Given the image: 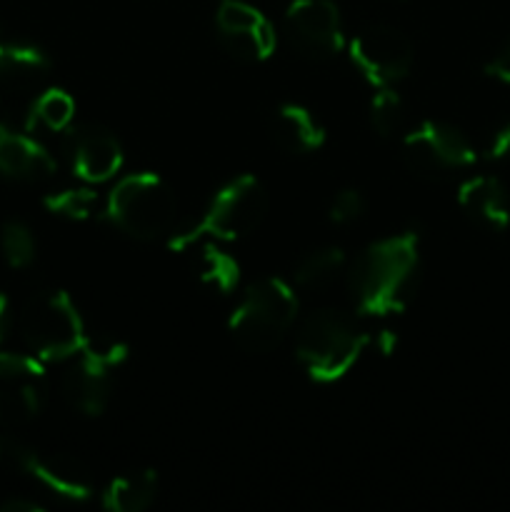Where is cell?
<instances>
[{
	"label": "cell",
	"mask_w": 510,
	"mask_h": 512,
	"mask_svg": "<svg viewBox=\"0 0 510 512\" xmlns=\"http://www.w3.org/2000/svg\"><path fill=\"white\" fill-rule=\"evenodd\" d=\"M418 233L390 235L368 245L350 268V290L360 313L385 318L403 313L418 290Z\"/></svg>",
	"instance_id": "1"
},
{
	"label": "cell",
	"mask_w": 510,
	"mask_h": 512,
	"mask_svg": "<svg viewBox=\"0 0 510 512\" xmlns=\"http://www.w3.org/2000/svg\"><path fill=\"white\" fill-rule=\"evenodd\" d=\"M370 343L373 338L353 315L338 308H323L300 325L295 355L310 380L328 385L345 378Z\"/></svg>",
	"instance_id": "2"
},
{
	"label": "cell",
	"mask_w": 510,
	"mask_h": 512,
	"mask_svg": "<svg viewBox=\"0 0 510 512\" xmlns=\"http://www.w3.org/2000/svg\"><path fill=\"white\" fill-rule=\"evenodd\" d=\"M268 213V193L255 175H238L225 183L198 220L175 228L168 235L170 250H188L200 240L213 243H235L243 240L263 223Z\"/></svg>",
	"instance_id": "3"
},
{
	"label": "cell",
	"mask_w": 510,
	"mask_h": 512,
	"mask_svg": "<svg viewBox=\"0 0 510 512\" xmlns=\"http://www.w3.org/2000/svg\"><path fill=\"white\" fill-rule=\"evenodd\" d=\"M103 218L133 240L168 238L178 218V198L160 175L133 173L113 185L103 203Z\"/></svg>",
	"instance_id": "4"
},
{
	"label": "cell",
	"mask_w": 510,
	"mask_h": 512,
	"mask_svg": "<svg viewBox=\"0 0 510 512\" xmlns=\"http://www.w3.org/2000/svg\"><path fill=\"white\" fill-rule=\"evenodd\" d=\"M298 293L283 278H265L250 285L235 310L228 330L248 353H268L278 348L298 318Z\"/></svg>",
	"instance_id": "5"
},
{
	"label": "cell",
	"mask_w": 510,
	"mask_h": 512,
	"mask_svg": "<svg viewBox=\"0 0 510 512\" xmlns=\"http://www.w3.org/2000/svg\"><path fill=\"white\" fill-rule=\"evenodd\" d=\"M25 348L43 363L70 360L83 350L88 333L78 308L65 290H40L18 315Z\"/></svg>",
	"instance_id": "6"
},
{
	"label": "cell",
	"mask_w": 510,
	"mask_h": 512,
	"mask_svg": "<svg viewBox=\"0 0 510 512\" xmlns=\"http://www.w3.org/2000/svg\"><path fill=\"white\" fill-rule=\"evenodd\" d=\"M128 358V345L110 338H88L83 350L70 358L63 373V395L78 413L98 418L113 393V370Z\"/></svg>",
	"instance_id": "7"
},
{
	"label": "cell",
	"mask_w": 510,
	"mask_h": 512,
	"mask_svg": "<svg viewBox=\"0 0 510 512\" xmlns=\"http://www.w3.org/2000/svg\"><path fill=\"white\" fill-rule=\"evenodd\" d=\"M403 163L425 180H445L478 163V150L468 135L450 123L423 120L403 138Z\"/></svg>",
	"instance_id": "8"
},
{
	"label": "cell",
	"mask_w": 510,
	"mask_h": 512,
	"mask_svg": "<svg viewBox=\"0 0 510 512\" xmlns=\"http://www.w3.org/2000/svg\"><path fill=\"white\" fill-rule=\"evenodd\" d=\"M350 60L373 88H395L413 68V48L400 30L370 25L350 43Z\"/></svg>",
	"instance_id": "9"
},
{
	"label": "cell",
	"mask_w": 510,
	"mask_h": 512,
	"mask_svg": "<svg viewBox=\"0 0 510 512\" xmlns=\"http://www.w3.org/2000/svg\"><path fill=\"white\" fill-rule=\"evenodd\" d=\"M285 30L295 48L313 60L343 53L345 33L333 0H293L285 10Z\"/></svg>",
	"instance_id": "10"
},
{
	"label": "cell",
	"mask_w": 510,
	"mask_h": 512,
	"mask_svg": "<svg viewBox=\"0 0 510 512\" xmlns=\"http://www.w3.org/2000/svg\"><path fill=\"white\" fill-rule=\"evenodd\" d=\"M215 28L223 48L243 63H263L278 45L273 23L245 0H220Z\"/></svg>",
	"instance_id": "11"
},
{
	"label": "cell",
	"mask_w": 510,
	"mask_h": 512,
	"mask_svg": "<svg viewBox=\"0 0 510 512\" xmlns=\"http://www.w3.org/2000/svg\"><path fill=\"white\" fill-rule=\"evenodd\" d=\"M45 393L43 360L35 355L0 353V423L20 425L38 418Z\"/></svg>",
	"instance_id": "12"
},
{
	"label": "cell",
	"mask_w": 510,
	"mask_h": 512,
	"mask_svg": "<svg viewBox=\"0 0 510 512\" xmlns=\"http://www.w3.org/2000/svg\"><path fill=\"white\" fill-rule=\"evenodd\" d=\"M68 158L83 183H108L125 163L118 135L93 123L68 130Z\"/></svg>",
	"instance_id": "13"
},
{
	"label": "cell",
	"mask_w": 510,
	"mask_h": 512,
	"mask_svg": "<svg viewBox=\"0 0 510 512\" xmlns=\"http://www.w3.org/2000/svg\"><path fill=\"white\" fill-rule=\"evenodd\" d=\"M458 205L473 223L500 233L510 225V193L495 175H470L458 188Z\"/></svg>",
	"instance_id": "14"
},
{
	"label": "cell",
	"mask_w": 510,
	"mask_h": 512,
	"mask_svg": "<svg viewBox=\"0 0 510 512\" xmlns=\"http://www.w3.org/2000/svg\"><path fill=\"white\" fill-rule=\"evenodd\" d=\"M55 173V158L40 140L18 130L0 128V175L23 183H38Z\"/></svg>",
	"instance_id": "15"
},
{
	"label": "cell",
	"mask_w": 510,
	"mask_h": 512,
	"mask_svg": "<svg viewBox=\"0 0 510 512\" xmlns=\"http://www.w3.org/2000/svg\"><path fill=\"white\" fill-rule=\"evenodd\" d=\"M30 478L38 480L58 498L73 500V503H83L95 490L90 468L73 455H38Z\"/></svg>",
	"instance_id": "16"
},
{
	"label": "cell",
	"mask_w": 510,
	"mask_h": 512,
	"mask_svg": "<svg viewBox=\"0 0 510 512\" xmlns=\"http://www.w3.org/2000/svg\"><path fill=\"white\" fill-rule=\"evenodd\" d=\"M273 138L283 150L295 155L315 153L325 145V128L313 110L288 103L278 108L273 118Z\"/></svg>",
	"instance_id": "17"
},
{
	"label": "cell",
	"mask_w": 510,
	"mask_h": 512,
	"mask_svg": "<svg viewBox=\"0 0 510 512\" xmlns=\"http://www.w3.org/2000/svg\"><path fill=\"white\" fill-rule=\"evenodd\" d=\"M158 498V473L150 468L115 478L103 490V508L110 512H143Z\"/></svg>",
	"instance_id": "18"
},
{
	"label": "cell",
	"mask_w": 510,
	"mask_h": 512,
	"mask_svg": "<svg viewBox=\"0 0 510 512\" xmlns=\"http://www.w3.org/2000/svg\"><path fill=\"white\" fill-rule=\"evenodd\" d=\"M48 68V55L38 45L8 40L0 48V80L5 85H30L38 78H43Z\"/></svg>",
	"instance_id": "19"
},
{
	"label": "cell",
	"mask_w": 510,
	"mask_h": 512,
	"mask_svg": "<svg viewBox=\"0 0 510 512\" xmlns=\"http://www.w3.org/2000/svg\"><path fill=\"white\" fill-rule=\"evenodd\" d=\"M345 270V253L340 248H318L313 253L305 255L298 265H295V285L300 290H310V293H320V290L330 288L335 280L343 275Z\"/></svg>",
	"instance_id": "20"
},
{
	"label": "cell",
	"mask_w": 510,
	"mask_h": 512,
	"mask_svg": "<svg viewBox=\"0 0 510 512\" xmlns=\"http://www.w3.org/2000/svg\"><path fill=\"white\" fill-rule=\"evenodd\" d=\"M75 120V100L63 88H48L33 100L28 113V130H50V133H68Z\"/></svg>",
	"instance_id": "21"
},
{
	"label": "cell",
	"mask_w": 510,
	"mask_h": 512,
	"mask_svg": "<svg viewBox=\"0 0 510 512\" xmlns=\"http://www.w3.org/2000/svg\"><path fill=\"white\" fill-rule=\"evenodd\" d=\"M200 280L220 295H230L240 283V263L228 250L208 245L200 258Z\"/></svg>",
	"instance_id": "22"
},
{
	"label": "cell",
	"mask_w": 510,
	"mask_h": 512,
	"mask_svg": "<svg viewBox=\"0 0 510 512\" xmlns=\"http://www.w3.org/2000/svg\"><path fill=\"white\" fill-rule=\"evenodd\" d=\"M45 210L65 220H90L100 208V198L90 188H65L45 195Z\"/></svg>",
	"instance_id": "23"
},
{
	"label": "cell",
	"mask_w": 510,
	"mask_h": 512,
	"mask_svg": "<svg viewBox=\"0 0 510 512\" xmlns=\"http://www.w3.org/2000/svg\"><path fill=\"white\" fill-rule=\"evenodd\" d=\"M370 125L383 138H393L405 125V103L395 88H375L370 98Z\"/></svg>",
	"instance_id": "24"
},
{
	"label": "cell",
	"mask_w": 510,
	"mask_h": 512,
	"mask_svg": "<svg viewBox=\"0 0 510 512\" xmlns=\"http://www.w3.org/2000/svg\"><path fill=\"white\" fill-rule=\"evenodd\" d=\"M0 250H3V258L10 268H28L35 260V245L33 233L25 223L20 220H8L0 230Z\"/></svg>",
	"instance_id": "25"
},
{
	"label": "cell",
	"mask_w": 510,
	"mask_h": 512,
	"mask_svg": "<svg viewBox=\"0 0 510 512\" xmlns=\"http://www.w3.org/2000/svg\"><path fill=\"white\" fill-rule=\"evenodd\" d=\"M35 460H38V450L25 445L23 440L10 438V435L0 438V468L10 470V473L30 475Z\"/></svg>",
	"instance_id": "26"
},
{
	"label": "cell",
	"mask_w": 510,
	"mask_h": 512,
	"mask_svg": "<svg viewBox=\"0 0 510 512\" xmlns=\"http://www.w3.org/2000/svg\"><path fill=\"white\" fill-rule=\"evenodd\" d=\"M365 213V198L360 190L355 188H345L330 200V208H328V218L330 223L335 225H353L355 220L363 218Z\"/></svg>",
	"instance_id": "27"
},
{
	"label": "cell",
	"mask_w": 510,
	"mask_h": 512,
	"mask_svg": "<svg viewBox=\"0 0 510 512\" xmlns=\"http://www.w3.org/2000/svg\"><path fill=\"white\" fill-rule=\"evenodd\" d=\"M483 158L485 160H505L510 158V118L503 120V123L495 125L488 133L483 143Z\"/></svg>",
	"instance_id": "28"
},
{
	"label": "cell",
	"mask_w": 510,
	"mask_h": 512,
	"mask_svg": "<svg viewBox=\"0 0 510 512\" xmlns=\"http://www.w3.org/2000/svg\"><path fill=\"white\" fill-rule=\"evenodd\" d=\"M485 73H488L490 78L500 80V83L510 85V40L498 50V53L493 55V58L488 60V65H485Z\"/></svg>",
	"instance_id": "29"
},
{
	"label": "cell",
	"mask_w": 510,
	"mask_h": 512,
	"mask_svg": "<svg viewBox=\"0 0 510 512\" xmlns=\"http://www.w3.org/2000/svg\"><path fill=\"white\" fill-rule=\"evenodd\" d=\"M3 510H8V512H40L43 508H40L38 503H33V500L15 498V500H5Z\"/></svg>",
	"instance_id": "30"
},
{
	"label": "cell",
	"mask_w": 510,
	"mask_h": 512,
	"mask_svg": "<svg viewBox=\"0 0 510 512\" xmlns=\"http://www.w3.org/2000/svg\"><path fill=\"white\" fill-rule=\"evenodd\" d=\"M375 345H378L380 353L388 355V353H393V348H395V345H398V338H395V335L390 333V330H383V333H380L378 338H375Z\"/></svg>",
	"instance_id": "31"
},
{
	"label": "cell",
	"mask_w": 510,
	"mask_h": 512,
	"mask_svg": "<svg viewBox=\"0 0 510 512\" xmlns=\"http://www.w3.org/2000/svg\"><path fill=\"white\" fill-rule=\"evenodd\" d=\"M8 315H10V305H8V298H5V295L0 293V343H3V338H5V330H8Z\"/></svg>",
	"instance_id": "32"
},
{
	"label": "cell",
	"mask_w": 510,
	"mask_h": 512,
	"mask_svg": "<svg viewBox=\"0 0 510 512\" xmlns=\"http://www.w3.org/2000/svg\"><path fill=\"white\" fill-rule=\"evenodd\" d=\"M5 43H8V38H5V35H3V30H0V48H3Z\"/></svg>",
	"instance_id": "33"
}]
</instances>
